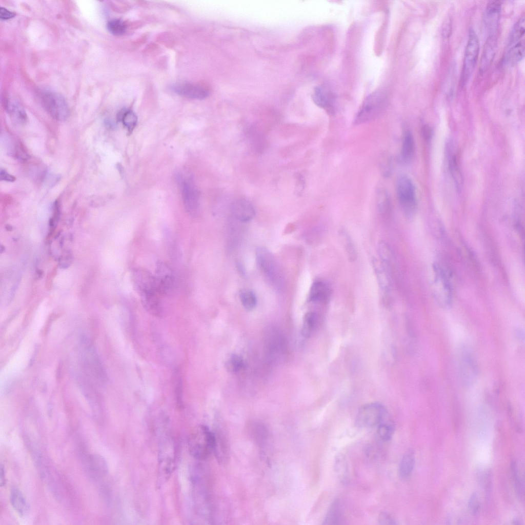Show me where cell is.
<instances>
[{
  "instance_id": "obj_51",
  "label": "cell",
  "mask_w": 525,
  "mask_h": 525,
  "mask_svg": "<svg viewBox=\"0 0 525 525\" xmlns=\"http://www.w3.org/2000/svg\"><path fill=\"white\" fill-rule=\"evenodd\" d=\"M512 523L514 524H518V525H520L521 524V523L520 521V520H518V519H514L513 520V521H512Z\"/></svg>"
},
{
  "instance_id": "obj_49",
  "label": "cell",
  "mask_w": 525,
  "mask_h": 525,
  "mask_svg": "<svg viewBox=\"0 0 525 525\" xmlns=\"http://www.w3.org/2000/svg\"><path fill=\"white\" fill-rule=\"evenodd\" d=\"M6 473L4 466L2 463L0 465V486L4 487L6 484Z\"/></svg>"
},
{
  "instance_id": "obj_11",
  "label": "cell",
  "mask_w": 525,
  "mask_h": 525,
  "mask_svg": "<svg viewBox=\"0 0 525 525\" xmlns=\"http://www.w3.org/2000/svg\"><path fill=\"white\" fill-rule=\"evenodd\" d=\"M160 294L163 296L168 295L173 289L174 275L172 270L166 263L158 261L156 263L154 275Z\"/></svg>"
},
{
  "instance_id": "obj_30",
  "label": "cell",
  "mask_w": 525,
  "mask_h": 525,
  "mask_svg": "<svg viewBox=\"0 0 525 525\" xmlns=\"http://www.w3.org/2000/svg\"><path fill=\"white\" fill-rule=\"evenodd\" d=\"M317 321V315L315 312H308L305 314L301 329L304 336L308 337L312 334L316 327Z\"/></svg>"
},
{
  "instance_id": "obj_10",
  "label": "cell",
  "mask_w": 525,
  "mask_h": 525,
  "mask_svg": "<svg viewBox=\"0 0 525 525\" xmlns=\"http://www.w3.org/2000/svg\"><path fill=\"white\" fill-rule=\"evenodd\" d=\"M257 264L268 280L274 285H279L281 276L278 266L271 252L264 247H258L256 250Z\"/></svg>"
},
{
  "instance_id": "obj_14",
  "label": "cell",
  "mask_w": 525,
  "mask_h": 525,
  "mask_svg": "<svg viewBox=\"0 0 525 525\" xmlns=\"http://www.w3.org/2000/svg\"><path fill=\"white\" fill-rule=\"evenodd\" d=\"M183 199L185 208L191 215H195L199 207V194L193 183L189 179L181 183Z\"/></svg>"
},
{
  "instance_id": "obj_16",
  "label": "cell",
  "mask_w": 525,
  "mask_h": 525,
  "mask_svg": "<svg viewBox=\"0 0 525 525\" xmlns=\"http://www.w3.org/2000/svg\"><path fill=\"white\" fill-rule=\"evenodd\" d=\"M312 99L317 106L325 109L330 114L334 113V95L325 86L319 85L314 88Z\"/></svg>"
},
{
  "instance_id": "obj_5",
  "label": "cell",
  "mask_w": 525,
  "mask_h": 525,
  "mask_svg": "<svg viewBox=\"0 0 525 525\" xmlns=\"http://www.w3.org/2000/svg\"><path fill=\"white\" fill-rule=\"evenodd\" d=\"M431 275V286L436 301L442 308L450 307L452 304V292L445 271L439 264H434Z\"/></svg>"
},
{
  "instance_id": "obj_35",
  "label": "cell",
  "mask_w": 525,
  "mask_h": 525,
  "mask_svg": "<svg viewBox=\"0 0 525 525\" xmlns=\"http://www.w3.org/2000/svg\"><path fill=\"white\" fill-rule=\"evenodd\" d=\"M118 118L122 122L129 133L132 132L137 122V117L132 110L121 112L118 116Z\"/></svg>"
},
{
  "instance_id": "obj_44",
  "label": "cell",
  "mask_w": 525,
  "mask_h": 525,
  "mask_svg": "<svg viewBox=\"0 0 525 525\" xmlns=\"http://www.w3.org/2000/svg\"><path fill=\"white\" fill-rule=\"evenodd\" d=\"M379 524H397L396 520L389 514L386 513H380L378 518Z\"/></svg>"
},
{
  "instance_id": "obj_25",
  "label": "cell",
  "mask_w": 525,
  "mask_h": 525,
  "mask_svg": "<svg viewBox=\"0 0 525 525\" xmlns=\"http://www.w3.org/2000/svg\"><path fill=\"white\" fill-rule=\"evenodd\" d=\"M343 506L339 499H335L330 506L322 524H341L344 520Z\"/></svg>"
},
{
  "instance_id": "obj_20",
  "label": "cell",
  "mask_w": 525,
  "mask_h": 525,
  "mask_svg": "<svg viewBox=\"0 0 525 525\" xmlns=\"http://www.w3.org/2000/svg\"><path fill=\"white\" fill-rule=\"evenodd\" d=\"M86 465L88 472L95 478L105 476L108 472L107 461L99 454L89 455L86 458Z\"/></svg>"
},
{
  "instance_id": "obj_27",
  "label": "cell",
  "mask_w": 525,
  "mask_h": 525,
  "mask_svg": "<svg viewBox=\"0 0 525 525\" xmlns=\"http://www.w3.org/2000/svg\"><path fill=\"white\" fill-rule=\"evenodd\" d=\"M524 55V43L523 41H520L508 50L504 58V63L508 66H514L519 63Z\"/></svg>"
},
{
  "instance_id": "obj_46",
  "label": "cell",
  "mask_w": 525,
  "mask_h": 525,
  "mask_svg": "<svg viewBox=\"0 0 525 525\" xmlns=\"http://www.w3.org/2000/svg\"><path fill=\"white\" fill-rule=\"evenodd\" d=\"M15 16V13L7 10L5 8L1 7L0 8V17L2 19H8L12 18Z\"/></svg>"
},
{
  "instance_id": "obj_28",
  "label": "cell",
  "mask_w": 525,
  "mask_h": 525,
  "mask_svg": "<svg viewBox=\"0 0 525 525\" xmlns=\"http://www.w3.org/2000/svg\"><path fill=\"white\" fill-rule=\"evenodd\" d=\"M511 473L516 494L519 500H523L524 497V479L520 475L517 463L515 460H512L511 463Z\"/></svg>"
},
{
  "instance_id": "obj_47",
  "label": "cell",
  "mask_w": 525,
  "mask_h": 525,
  "mask_svg": "<svg viewBox=\"0 0 525 525\" xmlns=\"http://www.w3.org/2000/svg\"><path fill=\"white\" fill-rule=\"evenodd\" d=\"M1 179L8 182H13L15 180V177L8 173L4 169H1L0 172Z\"/></svg>"
},
{
  "instance_id": "obj_8",
  "label": "cell",
  "mask_w": 525,
  "mask_h": 525,
  "mask_svg": "<svg viewBox=\"0 0 525 525\" xmlns=\"http://www.w3.org/2000/svg\"><path fill=\"white\" fill-rule=\"evenodd\" d=\"M41 102L47 111L54 119H66L69 115V108L65 98L60 94L50 90H43L39 93Z\"/></svg>"
},
{
  "instance_id": "obj_34",
  "label": "cell",
  "mask_w": 525,
  "mask_h": 525,
  "mask_svg": "<svg viewBox=\"0 0 525 525\" xmlns=\"http://www.w3.org/2000/svg\"><path fill=\"white\" fill-rule=\"evenodd\" d=\"M477 479L478 483L484 491L489 492L491 490L492 483V471L489 468H482L477 473Z\"/></svg>"
},
{
  "instance_id": "obj_41",
  "label": "cell",
  "mask_w": 525,
  "mask_h": 525,
  "mask_svg": "<svg viewBox=\"0 0 525 525\" xmlns=\"http://www.w3.org/2000/svg\"><path fill=\"white\" fill-rule=\"evenodd\" d=\"M175 394L176 405L178 408H181L183 406V390H182V381L181 378L178 373H177V376L175 377Z\"/></svg>"
},
{
  "instance_id": "obj_3",
  "label": "cell",
  "mask_w": 525,
  "mask_h": 525,
  "mask_svg": "<svg viewBox=\"0 0 525 525\" xmlns=\"http://www.w3.org/2000/svg\"><path fill=\"white\" fill-rule=\"evenodd\" d=\"M387 94L383 89H378L371 93L363 102L354 119L355 125L372 121L378 117L387 106Z\"/></svg>"
},
{
  "instance_id": "obj_39",
  "label": "cell",
  "mask_w": 525,
  "mask_h": 525,
  "mask_svg": "<svg viewBox=\"0 0 525 525\" xmlns=\"http://www.w3.org/2000/svg\"><path fill=\"white\" fill-rule=\"evenodd\" d=\"M109 31L114 35H122L127 30V26L125 22L119 19L110 20L107 25Z\"/></svg>"
},
{
  "instance_id": "obj_36",
  "label": "cell",
  "mask_w": 525,
  "mask_h": 525,
  "mask_svg": "<svg viewBox=\"0 0 525 525\" xmlns=\"http://www.w3.org/2000/svg\"><path fill=\"white\" fill-rule=\"evenodd\" d=\"M378 208L380 213L383 216H388L391 210V203L389 194L383 190H379L377 193Z\"/></svg>"
},
{
  "instance_id": "obj_6",
  "label": "cell",
  "mask_w": 525,
  "mask_h": 525,
  "mask_svg": "<svg viewBox=\"0 0 525 525\" xmlns=\"http://www.w3.org/2000/svg\"><path fill=\"white\" fill-rule=\"evenodd\" d=\"M391 420L386 408L378 402H371L362 406L358 410L355 419L356 425L361 428L377 427Z\"/></svg>"
},
{
  "instance_id": "obj_31",
  "label": "cell",
  "mask_w": 525,
  "mask_h": 525,
  "mask_svg": "<svg viewBox=\"0 0 525 525\" xmlns=\"http://www.w3.org/2000/svg\"><path fill=\"white\" fill-rule=\"evenodd\" d=\"M525 32V18L523 16L514 25L509 36V45H513L520 41Z\"/></svg>"
},
{
  "instance_id": "obj_48",
  "label": "cell",
  "mask_w": 525,
  "mask_h": 525,
  "mask_svg": "<svg viewBox=\"0 0 525 525\" xmlns=\"http://www.w3.org/2000/svg\"><path fill=\"white\" fill-rule=\"evenodd\" d=\"M71 256L70 253L61 256V258H59V263L61 264V266L67 267L71 262Z\"/></svg>"
},
{
  "instance_id": "obj_21",
  "label": "cell",
  "mask_w": 525,
  "mask_h": 525,
  "mask_svg": "<svg viewBox=\"0 0 525 525\" xmlns=\"http://www.w3.org/2000/svg\"><path fill=\"white\" fill-rule=\"evenodd\" d=\"M4 107L14 123L19 125L26 124L27 116L25 110L15 99L7 97L4 101Z\"/></svg>"
},
{
  "instance_id": "obj_23",
  "label": "cell",
  "mask_w": 525,
  "mask_h": 525,
  "mask_svg": "<svg viewBox=\"0 0 525 525\" xmlns=\"http://www.w3.org/2000/svg\"><path fill=\"white\" fill-rule=\"evenodd\" d=\"M331 290L329 286L324 281H314L310 290L309 298L312 302H326L330 298Z\"/></svg>"
},
{
  "instance_id": "obj_40",
  "label": "cell",
  "mask_w": 525,
  "mask_h": 525,
  "mask_svg": "<svg viewBox=\"0 0 525 525\" xmlns=\"http://www.w3.org/2000/svg\"><path fill=\"white\" fill-rule=\"evenodd\" d=\"M378 248L380 257L379 261L388 269L391 260V253L389 247L386 243L382 241L379 243Z\"/></svg>"
},
{
  "instance_id": "obj_1",
  "label": "cell",
  "mask_w": 525,
  "mask_h": 525,
  "mask_svg": "<svg viewBox=\"0 0 525 525\" xmlns=\"http://www.w3.org/2000/svg\"><path fill=\"white\" fill-rule=\"evenodd\" d=\"M160 431L159 439L157 486L160 487L169 480L175 468L174 441L168 432Z\"/></svg>"
},
{
  "instance_id": "obj_26",
  "label": "cell",
  "mask_w": 525,
  "mask_h": 525,
  "mask_svg": "<svg viewBox=\"0 0 525 525\" xmlns=\"http://www.w3.org/2000/svg\"><path fill=\"white\" fill-rule=\"evenodd\" d=\"M415 153V142L411 132L405 131L402 135L401 148V158L404 162L410 161Z\"/></svg>"
},
{
  "instance_id": "obj_7",
  "label": "cell",
  "mask_w": 525,
  "mask_h": 525,
  "mask_svg": "<svg viewBox=\"0 0 525 525\" xmlns=\"http://www.w3.org/2000/svg\"><path fill=\"white\" fill-rule=\"evenodd\" d=\"M479 51L478 36L475 31L471 29L469 32L463 57L461 77V82L463 86L467 83L472 75L478 59Z\"/></svg>"
},
{
  "instance_id": "obj_32",
  "label": "cell",
  "mask_w": 525,
  "mask_h": 525,
  "mask_svg": "<svg viewBox=\"0 0 525 525\" xmlns=\"http://www.w3.org/2000/svg\"><path fill=\"white\" fill-rule=\"evenodd\" d=\"M239 298L244 308L251 311L257 304L256 296L253 291L249 289H242L239 292Z\"/></svg>"
},
{
  "instance_id": "obj_4",
  "label": "cell",
  "mask_w": 525,
  "mask_h": 525,
  "mask_svg": "<svg viewBox=\"0 0 525 525\" xmlns=\"http://www.w3.org/2000/svg\"><path fill=\"white\" fill-rule=\"evenodd\" d=\"M396 193L403 214L408 218L413 217L416 212L417 203L415 187L408 176L402 175L397 179Z\"/></svg>"
},
{
  "instance_id": "obj_43",
  "label": "cell",
  "mask_w": 525,
  "mask_h": 525,
  "mask_svg": "<svg viewBox=\"0 0 525 525\" xmlns=\"http://www.w3.org/2000/svg\"><path fill=\"white\" fill-rule=\"evenodd\" d=\"M342 234L345 237V247L349 258L351 260H354L356 258V255L354 245L350 236L346 232H343Z\"/></svg>"
},
{
  "instance_id": "obj_12",
  "label": "cell",
  "mask_w": 525,
  "mask_h": 525,
  "mask_svg": "<svg viewBox=\"0 0 525 525\" xmlns=\"http://www.w3.org/2000/svg\"><path fill=\"white\" fill-rule=\"evenodd\" d=\"M501 2L493 1L489 2L483 13V24L488 36L496 34L500 18Z\"/></svg>"
},
{
  "instance_id": "obj_17",
  "label": "cell",
  "mask_w": 525,
  "mask_h": 525,
  "mask_svg": "<svg viewBox=\"0 0 525 525\" xmlns=\"http://www.w3.org/2000/svg\"><path fill=\"white\" fill-rule=\"evenodd\" d=\"M232 215L241 222H248L252 220L255 215L254 206L250 201L245 199H237L231 204Z\"/></svg>"
},
{
  "instance_id": "obj_13",
  "label": "cell",
  "mask_w": 525,
  "mask_h": 525,
  "mask_svg": "<svg viewBox=\"0 0 525 525\" xmlns=\"http://www.w3.org/2000/svg\"><path fill=\"white\" fill-rule=\"evenodd\" d=\"M173 90L179 95L191 99H204L209 94V89L206 86L188 82L175 84Z\"/></svg>"
},
{
  "instance_id": "obj_42",
  "label": "cell",
  "mask_w": 525,
  "mask_h": 525,
  "mask_svg": "<svg viewBox=\"0 0 525 525\" xmlns=\"http://www.w3.org/2000/svg\"><path fill=\"white\" fill-rule=\"evenodd\" d=\"M468 504L471 514L476 515L478 512L480 508V503L476 493H473L471 494Z\"/></svg>"
},
{
  "instance_id": "obj_22",
  "label": "cell",
  "mask_w": 525,
  "mask_h": 525,
  "mask_svg": "<svg viewBox=\"0 0 525 525\" xmlns=\"http://www.w3.org/2000/svg\"><path fill=\"white\" fill-rule=\"evenodd\" d=\"M11 504L15 512L21 516H26L30 512V506L22 492L17 487L11 489L10 494Z\"/></svg>"
},
{
  "instance_id": "obj_2",
  "label": "cell",
  "mask_w": 525,
  "mask_h": 525,
  "mask_svg": "<svg viewBox=\"0 0 525 525\" xmlns=\"http://www.w3.org/2000/svg\"><path fill=\"white\" fill-rule=\"evenodd\" d=\"M188 446L189 452L193 457L198 460H204L212 452H215V433L207 426L201 425L190 435Z\"/></svg>"
},
{
  "instance_id": "obj_38",
  "label": "cell",
  "mask_w": 525,
  "mask_h": 525,
  "mask_svg": "<svg viewBox=\"0 0 525 525\" xmlns=\"http://www.w3.org/2000/svg\"><path fill=\"white\" fill-rule=\"evenodd\" d=\"M245 365L243 358L235 354L231 355L226 364L227 370L233 373L241 370L245 367Z\"/></svg>"
},
{
  "instance_id": "obj_24",
  "label": "cell",
  "mask_w": 525,
  "mask_h": 525,
  "mask_svg": "<svg viewBox=\"0 0 525 525\" xmlns=\"http://www.w3.org/2000/svg\"><path fill=\"white\" fill-rule=\"evenodd\" d=\"M415 462V452L412 449L407 451L402 456L398 466V474L401 479H409L413 472Z\"/></svg>"
},
{
  "instance_id": "obj_45",
  "label": "cell",
  "mask_w": 525,
  "mask_h": 525,
  "mask_svg": "<svg viewBox=\"0 0 525 525\" xmlns=\"http://www.w3.org/2000/svg\"><path fill=\"white\" fill-rule=\"evenodd\" d=\"M56 267H54L48 274L46 282V287L48 290H50L52 287L53 279L56 274Z\"/></svg>"
},
{
  "instance_id": "obj_19",
  "label": "cell",
  "mask_w": 525,
  "mask_h": 525,
  "mask_svg": "<svg viewBox=\"0 0 525 525\" xmlns=\"http://www.w3.org/2000/svg\"><path fill=\"white\" fill-rule=\"evenodd\" d=\"M497 44L496 35L487 36L479 65V72L481 74L485 73L491 65L496 54Z\"/></svg>"
},
{
  "instance_id": "obj_37",
  "label": "cell",
  "mask_w": 525,
  "mask_h": 525,
  "mask_svg": "<svg viewBox=\"0 0 525 525\" xmlns=\"http://www.w3.org/2000/svg\"><path fill=\"white\" fill-rule=\"evenodd\" d=\"M449 168L457 188L461 187L462 180L461 174L455 155H451L449 159Z\"/></svg>"
},
{
  "instance_id": "obj_29",
  "label": "cell",
  "mask_w": 525,
  "mask_h": 525,
  "mask_svg": "<svg viewBox=\"0 0 525 525\" xmlns=\"http://www.w3.org/2000/svg\"><path fill=\"white\" fill-rule=\"evenodd\" d=\"M334 468L339 481L342 483H347L349 481V472L347 461L344 455L338 454L335 457Z\"/></svg>"
},
{
  "instance_id": "obj_15",
  "label": "cell",
  "mask_w": 525,
  "mask_h": 525,
  "mask_svg": "<svg viewBox=\"0 0 525 525\" xmlns=\"http://www.w3.org/2000/svg\"><path fill=\"white\" fill-rule=\"evenodd\" d=\"M82 360L89 373L102 382L106 380V374L103 366L97 354L90 347L85 349L83 353Z\"/></svg>"
},
{
  "instance_id": "obj_9",
  "label": "cell",
  "mask_w": 525,
  "mask_h": 525,
  "mask_svg": "<svg viewBox=\"0 0 525 525\" xmlns=\"http://www.w3.org/2000/svg\"><path fill=\"white\" fill-rule=\"evenodd\" d=\"M457 364L460 378L465 385L473 383L478 375L477 363L466 347H462L458 353Z\"/></svg>"
},
{
  "instance_id": "obj_50",
  "label": "cell",
  "mask_w": 525,
  "mask_h": 525,
  "mask_svg": "<svg viewBox=\"0 0 525 525\" xmlns=\"http://www.w3.org/2000/svg\"><path fill=\"white\" fill-rule=\"evenodd\" d=\"M422 130V133L424 137L427 139L429 138L431 135L430 128L427 126H425V127H423Z\"/></svg>"
},
{
  "instance_id": "obj_18",
  "label": "cell",
  "mask_w": 525,
  "mask_h": 525,
  "mask_svg": "<svg viewBox=\"0 0 525 525\" xmlns=\"http://www.w3.org/2000/svg\"><path fill=\"white\" fill-rule=\"evenodd\" d=\"M373 267L383 299L389 301L391 297V284L388 269L377 259L373 260Z\"/></svg>"
},
{
  "instance_id": "obj_33",
  "label": "cell",
  "mask_w": 525,
  "mask_h": 525,
  "mask_svg": "<svg viewBox=\"0 0 525 525\" xmlns=\"http://www.w3.org/2000/svg\"><path fill=\"white\" fill-rule=\"evenodd\" d=\"M394 431V425L392 420H390L379 424L377 427L376 434L380 440L388 441L391 439Z\"/></svg>"
}]
</instances>
